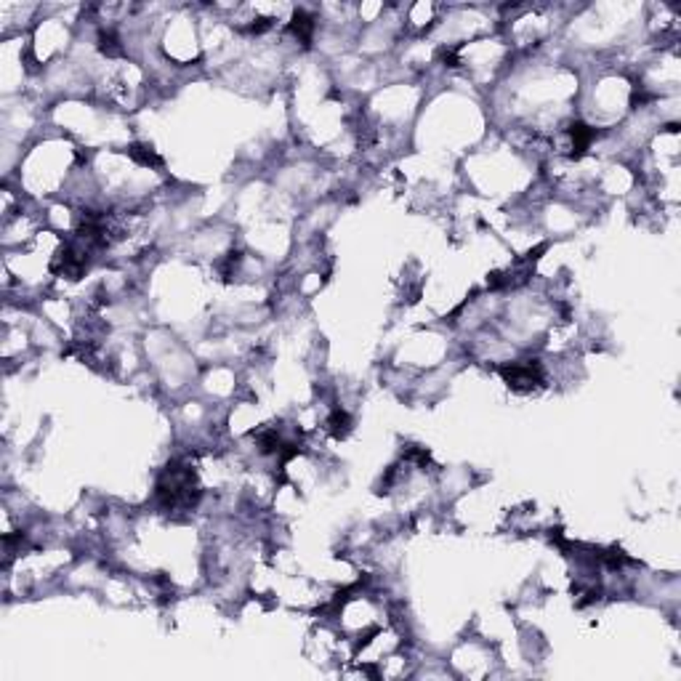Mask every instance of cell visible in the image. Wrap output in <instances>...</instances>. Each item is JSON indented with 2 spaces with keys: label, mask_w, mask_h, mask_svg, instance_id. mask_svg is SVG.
Instances as JSON below:
<instances>
[{
  "label": "cell",
  "mask_w": 681,
  "mask_h": 681,
  "mask_svg": "<svg viewBox=\"0 0 681 681\" xmlns=\"http://www.w3.org/2000/svg\"><path fill=\"white\" fill-rule=\"evenodd\" d=\"M501 375H503V381L509 383V389H513V391H533L535 386L544 383V371H541V365L533 362V360L503 365V368H501Z\"/></svg>",
  "instance_id": "cell-1"
}]
</instances>
